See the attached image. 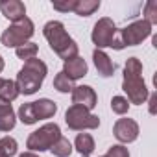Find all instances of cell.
<instances>
[{
  "mask_svg": "<svg viewBox=\"0 0 157 157\" xmlns=\"http://www.w3.org/2000/svg\"><path fill=\"white\" fill-rule=\"evenodd\" d=\"M91 39H93V43H94V46L98 50L107 48V46L115 48V50H122L124 48V44L120 41V35H118V28L115 26L113 19H109V17L98 19V22L93 28Z\"/></svg>",
  "mask_w": 157,
  "mask_h": 157,
  "instance_id": "4",
  "label": "cell"
},
{
  "mask_svg": "<svg viewBox=\"0 0 157 157\" xmlns=\"http://www.w3.org/2000/svg\"><path fill=\"white\" fill-rule=\"evenodd\" d=\"M35 32V26L32 22V19L24 17L17 22H13L8 30H4V33L0 35V41L6 48H19L26 43H30L32 35Z\"/></svg>",
  "mask_w": 157,
  "mask_h": 157,
  "instance_id": "5",
  "label": "cell"
},
{
  "mask_svg": "<svg viewBox=\"0 0 157 157\" xmlns=\"http://www.w3.org/2000/svg\"><path fill=\"white\" fill-rule=\"evenodd\" d=\"M118 35H120L124 48L126 46H137L151 35V26L144 19H140V21H135V22L124 26L122 30H118Z\"/></svg>",
  "mask_w": 157,
  "mask_h": 157,
  "instance_id": "8",
  "label": "cell"
},
{
  "mask_svg": "<svg viewBox=\"0 0 157 157\" xmlns=\"http://www.w3.org/2000/svg\"><path fill=\"white\" fill-rule=\"evenodd\" d=\"M100 8V0H76L74 13L80 17H91Z\"/></svg>",
  "mask_w": 157,
  "mask_h": 157,
  "instance_id": "17",
  "label": "cell"
},
{
  "mask_svg": "<svg viewBox=\"0 0 157 157\" xmlns=\"http://www.w3.org/2000/svg\"><path fill=\"white\" fill-rule=\"evenodd\" d=\"M33 105V113L37 117V120H46V118H52L57 111V105L50 100V98H39L35 102H32Z\"/></svg>",
  "mask_w": 157,
  "mask_h": 157,
  "instance_id": "15",
  "label": "cell"
},
{
  "mask_svg": "<svg viewBox=\"0 0 157 157\" xmlns=\"http://www.w3.org/2000/svg\"><path fill=\"white\" fill-rule=\"evenodd\" d=\"M87 70H89V67H87L85 59H83V57H80V56H76V57H72V59L65 61V65H63V70H61V72L68 78V80L76 82V80H82L83 76H87Z\"/></svg>",
  "mask_w": 157,
  "mask_h": 157,
  "instance_id": "11",
  "label": "cell"
},
{
  "mask_svg": "<svg viewBox=\"0 0 157 157\" xmlns=\"http://www.w3.org/2000/svg\"><path fill=\"white\" fill-rule=\"evenodd\" d=\"M155 102H157V96L151 94V96H150V113H151V115L155 113Z\"/></svg>",
  "mask_w": 157,
  "mask_h": 157,
  "instance_id": "28",
  "label": "cell"
},
{
  "mask_svg": "<svg viewBox=\"0 0 157 157\" xmlns=\"http://www.w3.org/2000/svg\"><path fill=\"white\" fill-rule=\"evenodd\" d=\"M72 104L74 105H82L89 111H93L98 104V96L93 87L89 85H78L72 89Z\"/></svg>",
  "mask_w": 157,
  "mask_h": 157,
  "instance_id": "10",
  "label": "cell"
},
{
  "mask_svg": "<svg viewBox=\"0 0 157 157\" xmlns=\"http://www.w3.org/2000/svg\"><path fill=\"white\" fill-rule=\"evenodd\" d=\"M74 148L78 150L82 157H89L94 151V139L91 133H78L74 140Z\"/></svg>",
  "mask_w": 157,
  "mask_h": 157,
  "instance_id": "16",
  "label": "cell"
},
{
  "mask_svg": "<svg viewBox=\"0 0 157 157\" xmlns=\"http://www.w3.org/2000/svg\"><path fill=\"white\" fill-rule=\"evenodd\" d=\"M61 137V128L56 122H48L44 126H41L39 129L32 131L28 140H26V148L28 151H46L54 146V142Z\"/></svg>",
  "mask_w": 157,
  "mask_h": 157,
  "instance_id": "6",
  "label": "cell"
},
{
  "mask_svg": "<svg viewBox=\"0 0 157 157\" xmlns=\"http://www.w3.org/2000/svg\"><path fill=\"white\" fill-rule=\"evenodd\" d=\"M104 157H129V151L124 144H113Z\"/></svg>",
  "mask_w": 157,
  "mask_h": 157,
  "instance_id": "26",
  "label": "cell"
},
{
  "mask_svg": "<svg viewBox=\"0 0 157 157\" xmlns=\"http://www.w3.org/2000/svg\"><path fill=\"white\" fill-rule=\"evenodd\" d=\"M113 135L118 142L129 144L139 137V124L133 118H118L113 126Z\"/></svg>",
  "mask_w": 157,
  "mask_h": 157,
  "instance_id": "9",
  "label": "cell"
},
{
  "mask_svg": "<svg viewBox=\"0 0 157 157\" xmlns=\"http://www.w3.org/2000/svg\"><path fill=\"white\" fill-rule=\"evenodd\" d=\"M17 150H19V144H17V140L13 137L6 135V137L0 139V151H2L6 157H13L17 153Z\"/></svg>",
  "mask_w": 157,
  "mask_h": 157,
  "instance_id": "23",
  "label": "cell"
},
{
  "mask_svg": "<svg viewBox=\"0 0 157 157\" xmlns=\"http://www.w3.org/2000/svg\"><path fill=\"white\" fill-rule=\"evenodd\" d=\"M19 120H21L22 124H26V126H32V124L37 122V117H35V113H33L32 102L22 104V105L19 107Z\"/></svg>",
  "mask_w": 157,
  "mask_h": 157,
  "instance_id": "19",
  "label": "cell"
},
{
  "mask_svg": "<svg viewBox=\"0 0 157 157\" xmlns=\"http://www.w3.org/2000/svg\"><path fill=\"white\" fill-rule=\"evenodd\" d=\"M2 85H4V78H0V89H2Z\"/></svg>",
  "mask_w": 157,
  "mask_h": 157,
  "instance_id": "31",
  "label": "cell"
},
{
  "mask_svg": "<svg viewBox=\"0 0 157 157\" xmlns=\"http://www.w3.org/2000/svg\"><path fill=\"white\" fill-rule=\"evenodd\" d=\"M54 89L59 91V93H72L74 82L68 80L63 72H59V74H56V78H54Z\"/></svg>",
  "mask_w": 157,
  "mask_h": 157,
  "instance_id": "22",
  "label": "cell"
},
{
  "mask_svg": "<svg viewBox=\"0 0 157 157\" xmlns=\"http://www.w3.org/2000/svg\"><path fill=\"white\" fill-rule=\"evenodd\" d=\"M74 4L76 0H70V2H54V10L56 11H63V13H68V11H74Z\"/></svg>",
  "mask_w": 157,
  "mask_h": 157,
  "instance_id": "27",
  "label": "cell"
},
{
  "mask_svg": "<svg viewBox=\"0 0 157 157\" xmlns=\"http://www.w3.org/2000/svg\"><path fill=\"white\" fill-rule=\"evenodd\" d=\"M50 151L56 155V157H68L70 153H72V144H70V140L68 139H65L63 135L54 142V146L50 148Z\"/></svg>",
  "mask_w": 157,
  "mask_h": 157,
  "instance_id": "18",
  "label": "cell"
},
{
  "mask_svg": "<svg viewBox=\"0 0 157 157\" xmlns=\"http://www.w3.org/2000/svg\"><path fill=\"white\" fill-rule=\"evenodd\" d=\"M2 70H4V57L0 56V72H2Z\"/></svg>",
  "mask_w": 157,
  "mask_h": 157,
  "instance_id": "30",
  "label": "cell"
},
{
  "mask_svg": "<svg viewBox=\"0 0 157 157\" xmlns=\"http://www.w3.org/2000/svg\"><path fill=\"white\" fill-rule=\"evenodd\" d=\"M65 122L74 131H83V129H96L100 126V118L93 115L89 109L82 105H70L65 113Z\"/></svg>",
  "mask_w": 157,
  "mask_h": 157,
  "instance_id": "7",
  "label": "cell"
},
{
  "mask_svg": "<svg viewBox=\"0 0 157 157\" xmlns=\"http://www.w3.org/2000/svg\"><path fill=\"white\" fill-rule=\"evenodd\" d=\"M0 157H6V155H4V153H2V151H0Z\"/></svg>",
  "mask_w": 157,
  "mask_h": 157,
  "instance_id": "32",
  "label": "cell"
},
{
  "mask_svg": "<svg viewBox=\"0 0 157 157\" xmlns=\"http://www.w3.org/2000/svg\"><path fill=\"white\" fill-rule=\"evenodd\" d=\"M15 52H17V57H19V59H22V61H28V59H33V57H37L39 46H37L35 43H26V44H22V46L15 48Z\"/></svg>",
  "mask_w": 157,
  "mask_h": 157,
  "instance_id": "21",
  "label": "cell"
},
{
  "mask_svg": "<svg viewBox=\"0 0 157 157\" xmlns=\"http://www.w3.org/2000/svg\"><path fill=\"white\" fill-rule=\"evenodd\" d=\"M93 61H94V67H96V70H98L100 76L109 78V76L115 74V65H113L111 57H109L104 50L94 48V52H93Z\"/></svg>",
  "mask_w": 157,
  "mask_h": 157,
  "instance_id": "13",
  "label": "cell"
},
{
  "mask_svg": "<svg viewBox=\"0 0 157 157\" xmlns=\"http://www.w3.org/2000/svg\"><path fill=\"white\" fill-rule=\"evenodd\" d=\"M17 96H19V89H17L15 82L13 80H4V85H2V89H0V98L11 104Z\"/></svg>",
  "mask_w": 157,
  "mask_h": 157,
  "instance_id": "20",
  "label": "cell"
},
{
  "mask_svg": "<svg viewBox=\"0 0 157 157\" xmlns=\"http://www.w3.org/2000/svg\"><path fill=\"white\" fill-rule=\"evenodd\" d=\"M0 11L6 19H10L11 22H17L21 19L26 17V6L21 0H6V2H0Z\"/></svg>",
  "mask_w": 157,
  "mask_h": 157,
  "instance_id": "12",
  "label": "cell"
},
{
  "mask_svg": "<svg viewBox=\"0 0 157 157\" xmlns=\"http://www.w3.org/2000/svg\"><path fill=\"white\" fill-rule=\"evenodd\" d=\"M19 157H39L37 153H33V151H24V153H21Z\"/></svg>",
  "mask_w": 157,
  "mask_h": 157,
  "instance_id": "29",
  "label": "cell"
},
{
  "mask_svg": "<svg viewBox=\"0 0 157 157\" xmlns=\"http://www.w3.org/2000/svg\"><path fill=\"white\" fill-rule=\"evenodd\" d=\"M17 124V117H15V111L11 107L10 102L0 98V131H11Z\"/></svg>",
  "mask_w": 157,
  "mask_h": 157,
  "instance_id": "14",
  "label": "cell"
},
{
  "mask_svg": "<svg viewBox=\"0 0 157 157\" xmlns=\"http://www.w3.org/2000/svg\"><path fill=\"white\" fill-rule=\"evenodd\" d=\"M144 21L150 26L157 24V2H155V0L146 2V6H144Z\"/></svg>",
  "mask_w": 157,
  "mask_h": 157,
  "instance_id": "25",
  "label": "cell"
},
{
  "mask_svg": "<svg viewBox=\"0 0 157 157\" xmlns=\"http://www.w3.org/2000/svg\"><path fill=\"white\" fill-rule=\"evenodd\" d=\"M111 109L117 115H126L129 111V102L126 100V96H113L111 100Z\"/></svg>",
  "mask_w": 157,
  "mask_h": 157,
  "instance_id": "24",
  "label": "cell"
},
{
  "mask_svg": "<svg viewBox=\"0 0 157 157\" xmlns=\"http://www.w3.org/2000/svg\"><path fill=\"white\" fill-rule=\"evenodd\" d=\"M46 74H48V67L44 61H41L37 57L24 61V67L19 70L17 80H15L19 94H26V96L35 94L41 89Z\"/></svg>",
  "mask_w": 157,
  "mask_h": 157,
  "instance_id": "3",
  "label": "cell"
},
{
  "mask_svg": "<svg viewBox=\"0 0 157 157\" xmlns=\"http://www.w3.org/2000/svg\"><path fill=\"white\" fill-rule=\"evenodd\" d=\"M122 91L128 94V102L135 105H142L150 93L148 87L142 80V63L137 57H129L124 65V82H122Z\"/></svg>",
  "mask_w": 157,
  "mask_h": 157,
  "instance_id": "1",
  "label": "cell"
},
{
  "mask_svg": "<svg viewBox=\"0 0 157 157\" xmlns=\"http://www.w3.org/2000/svg\"><path fill=\"white\" fill-rule=\"evenodd\" d=\"M43 35L48 41L50 48L63 59L68 61L72 57L78 56L80 48H78V43L68 35V32L65 30V24L59 21H48L43 28Z\"/></svg>",
  "mask_w": 157,
  "mask_h": 157,
  "instance_id": "2",
  "label": "cell"
}]
</instances>
